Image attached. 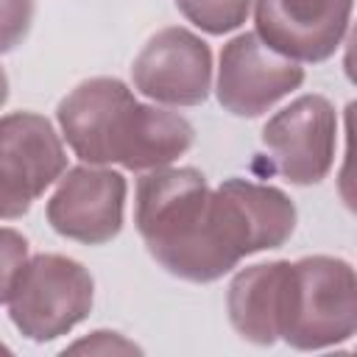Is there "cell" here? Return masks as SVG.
Listing matches in <instances>:
<instances>
[{
  "mask_svg": "<svg viewBox=\"0 0 357 357\" xmlns=\"http://www.w3.org/2000/svg\"><path fill=\"white\" fill-rule=\"evenodd\" d=\"M61 137L86 165L126 170L165 167L190 151L192 126L167 109L139 103L117 78L81 81L56 109Z\"/></svg>",
  "mask_w": 357,
  "mask_h": 357,
  "instance_id": "1",
  "label": "cell"
},
{
  "mask_svg": "<svg viewBox=\"0 0 357 357\" xmlns=\"http://www.w3.org/2000/svg\"><path fill=\"white\" fill-rule=\"evenodd\" d=\"M137 231L148 254L173 276L215 282L240 259L229 248L212 190L195 167H153L137 184Z\"/></svg>",
  "mask_w": 357,
  "mask_h": 357,
  "instance_id": "2",
  "label": "cell"
},
{
  "mask_svg": "<svg viewBox=\"0 0 357 357\" xmlns=\"http://www.w3.org/2000/svg\"><path fill=\"white\" fill-rule=\"evenodd\" d=\"M357 329L354 268L337 257H304L287 265L279 337L301 351L349 340Z\"/></svg>",
  "mask_w": 357,
  "mask_h": 357,
  "instance_id": "3",
  "label": "cell"
},
{
  "mask_svg": "<svg viewBox=\"0 0 357 357\" xmlns=\"http://www.w3.org/2000/svg\"><path fill=\"white\" fill-rule=\"evenodd\" d=\"M95 284L89 271L61 254H36L25 259L11 293L8 315L33 343L67 335L92 310Z\"/></svg>",
  "mask_w": 357,
  "mask_h": 357,
  "instance_id": "4",
  "label": "cell"
},
{
  "mask_svg": "<svg viewBox=\"0 0 357 357\" xmlns=\"http://www.w3.org/2000/svg\"><path fill=\"white\" fill-rule=\"evenodd\" d=\"M67 170V151L53 123L36 112L0 117V218L11 220Z\"/></svg>",
  "mask_w": 357,
  "mask_h": 357,
  "instance_id": "5",
  "label": "cell"
},
{
  "mask_svg": "<svg viewBox=\"0 0 357 357\" xmlns=\"http://www.w3.org/2000/svg\"><path fill=\"white\" fill-rule=\"evenodd\" d=\"M262 145L287 181L318 184L335 162L337 112L324 95H301L265 123Z\"/></svg>",
  "mask_w": 357,
  "mask_h": 357,
  "instance_id": "6",
  "label": "cell"
},
{
  "mask_svg": "<svg viewBox=\"0 0 357 357\" xmlns=\"http://www.w3.org/2000/svg\"><path fill=\"white\" fill-rule=\"evenodd\" d=\"M304 67L271 50L257 33H240L220 50L218 100L237 117H259L284 95L298 89Z\"/></svg>",
  "mask_w": 357,
  "mask_h": 357,
  "instance_id": "7",
  "label": "cell"
},
{
  "mask_svg": "<svg viewBox=\"0 0 357 357\" xmlns=\"http://www.w3.org/2000/svg\"><path fill=\"white\" fill-rule=\"evenodd\" d=\"M131 78L156 103L198 106L212 89V50L187 28H165L137 53Z\"/></svg>",
  "mask_w": 357,
  "mask_h": 357,
  "instance_id": "8",
  "label": "cell"
},
{
  "mask_svg": "<svg viewBox=\"0 0 357 357\" xmlns=\"http://www.w3.org/2000/svg\"><path fill=\"white\" fill-rule=\"evenodd\" d=\"M126 178L106 167H73L47 201V223L56 234L86 245H103L123 229Z\"/></svg>",
  "mask_w": 357,
  "mask_h": 357,
  "instance_id": "9",
  "label": "cell"
},
{
  "mask_svg": "<svg viewBox=\"0 0 357 357\" xmlns=\"http://www.w3.org/2000/svg\"><path fill=\"white\" fill-rule=\"evenodd\" d=\"M354 0H254L257 36L293 61L329 59L351 20Z\"/></svg>",
  "mask_w": 357,
  "mask_h": 357,
  "instance_id": "10",
  "label": "cell"
},
{
  "mask_svg": "<svg viewBox=\"0 0 357 357\" xmlns=\"http://www.w3.org/2000/svg\"><path fill=\"white\" fill-rule=\"evenodd\" d=\"M212 198L220 231L237 259L284 245L296 229L293 201L271 184L226 178L212 190Z\"/></svg>",
  "mask_w": 357,
  "mask_h": 357,
  "instance_id": "11",
  "label": "cell"
},
{
  "mask_svg": "<svg viewBox=\"0 0 357 357\" xmlns=\"http://www.w3.org/2000/svg\"><path fill=\"white\" fill-rule=\"evenodd\" d=\"M284 259L259 262L240 271L229 284V318L237 335L257 346H273L279 340L282 293L287 276Z\"/></svg>",
  "mask_w": 357,
  "mask_h": 357,
  "instance_id": "12",
  "label": "cell"
},
{
  "mask_svg": "<svg viewBox=\"0 0 357 357\" xmlns=\"http://www.w3.org/2000/svg\"><path fill=\"white\" fill-rule=\"evenodd\" d=\"M178 11L206 33H226L245 22L251 0H176Z\"/></svg>",
  "mask_w": 357,
  "mask_h": 357,
  "instance_id": "13",
  "label": "cell"
},
{
  "mask_svg": "<svg viewBox=\"0 0 357 357\" xmlns=\"http://www.w3.org/2000/svg\"><path fill=\"white\" fill-rule=\"evenodd\" d=\"M28 259V240L17 229L0 226V304L8 301V293Z\"/></svg>",
  "mask_w": 357,
  "mask_h": 357,
  "instance_id": "14",
  "label": "cell"
},
{
  "mask_svg": "<svg viewBox=\"0 0 357 357\" xmlns=\"http://www.w3.org/2000/svg\"><path fill=\"white\" fill-rule=\"evenodd\" d=\"M36 0H0V53L14 50L31 31Z\"/></svg>",
  "mask_w": 357,
  "mask_h": 357,
  "instance_id": "15",
  "label": "cell"
},
{
  "mask_svg": "<svg viewBox=\"0 0 357 357\" xmlns=\"http://www.w3.org/2000/svg\"><path fill=\"white\" fill-rule=\"evenodd\" d=\"M64 354H139V346H134L131 340H126L117 332H106L98 329L89 337L73 343L64 349Z\"/></svg>",
  "mask_w": 357,
  "mask_h": 357,
  "instance_id": "16",
  "label": "cell"
},
{
  "mask_svg": "<svg viewBox=\"0 0 357 357\" xmlns=\"http://www.w3.org/2000/svg\"><path fill=\"white\" fill-rule=\"evenodd\" d=\"M6 98H8V78H6V70L0 67V106L6 103Z\"/></svg>",
  "mask_w": 357,
  "mask_h": 357,
  "instance_id": "17",
  "label": "cell"
},
{
  "mask_svg": "<svg viewBox=\"0 0 357 357\" xmlns=\"http://www.w3.org/2000/svg\"><path fill=\"white\" fill-rule=\"evenodd\" d=\"M0 354H11V349H8L6 343H0Z\"/></svg>",
  "mask_w": 357,
  "mask_h": 357,
  "instance_id": "18",
  "label": "cell"
}]
</instances>
